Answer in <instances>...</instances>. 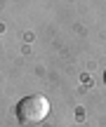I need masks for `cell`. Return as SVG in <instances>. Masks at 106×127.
<instances>
[{
  "instance_id": "cell-1",
  "label": "cell",
  "mask_w": 106,
  "mask_h": 127,
  "mask_svg": "<svg viewBox=\"0 0 106 127\" xmlns=\"http://www.w3.org/2000/svg\"><path fill=\"white\" fill-rule=\"evenodd\" d=\"M14 113H17L19 125H38L50 113V101L42 94H28L17 104Z\"/></svg>"
},
{
  "instance_id": "cell-2",
  "label": "cell",
  "mask_w": 106,
  "mask_h": 127,
  "mask_svg": "<svg viewBox=\"0 0 106 127\" xmlns=\"http://www.w3.org/2000/svg\"><path fill=\"white\" fill-rule=\"evenodd\" d=\"M104 82H106V73H104Z\"/></svg>"
}]
</instances>
